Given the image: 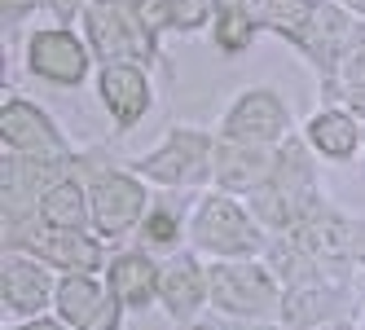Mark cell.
<instances>
[{
	"label": "cell",
	"instance_id": "1",
	"mask_svg": "<svg viewBox=\"0 0 365 330\" xmlns=\"http://www.w3.org/2000/svg\"><path fill=\"white\" fill-rule=\"evenodd\" d=\"M212 299L229 317H255L264 321L277 309V287L255 264H216L212 269Z\"/></svg>",
	"mask_w": 365,
	"mask_h": 330
},
{
	"label": "cell",
	"instance_id": "15",
	"mask_svg": "<svg viewBox=\"0 0 365 330\" xmlns=\"http://www.w3.org/2000/svg\"><path fill=\"white\" fill-rule=\"evenodd\" d=\"M48 260L53 264H66L71 273H88L97 264V247L93 242H80V238H53L48 247Z\"/></svg>",
	"mask_w": 365,
	"mask_h": 330
},
{
	"label": "cell",
	"instance_id": "20",
	"mask_svg": "<svg viewBox=\"0 0 365 330\" xmlns=\"http://www.w3.org/2000/svg\"><path fill=\"white\" fill-rule=\"evenodd\" d=\"M185 330H216V326H185Z\"/></svg>",
	"mask_w": 365,
	"mask_h": 330
},
{
	"label": "cell",
	"instance_id": "10",
	"mask_svg": "<svg viewBox=\"0 0 365 330\" xmlns=\"http://www.w3.org/2000/svg\"><path fill=\"white\" fill-rule=\"evenodd\" d=\"M159 269H154L145 256H119L110 264V299H119L123 309H145L150 295L159 291Z\"/></svg>",
	"mask_w": 365,
	"mask_h": 330
},
{
	"label": "cell",
	"instance_id": "13",
	"mask_svg": "<svg viewBox=\"0 0 365 330\" xmlns=\"http://www.w3.org/2000/svg\"><path fill=\"white\" fill-rule=\"evenodd\" d=\"M308 137H312V145H317L322 155L348 159L352 150H356V123L348 115H339V110H322L317 119L308 123Z\"/></svg>",
	"mask_w": 365,
	"mask_h": 330
},
{
	"label": "cell",
	"instance_id": "3",
	"mask_svg": "<svg viewBox=\"0 0 365 330\" xmlns=\"http://www.w3.org/2000/svg\"><path fill=\"white\" fill-rule=\"evenodd\" d=\"M194 238L207 247V251H220V256H247L255 251V230L247 225V216L233 207L229 198H207L202 212L194 220Z\"/></svg>",
	"mask_w": 365,
	"mask_h": 330
},
{
	"label": "cell",
	"instance_id": "14",
	"mask_svg": "<svg viewBox=\"0 0 365 330\" xmlns=\"http://www.w3.org/2000/svg\"><path fill=\"white\" fill-rule=\"evenodd\" d=\"M40 216H44V225H53V230H80L84 225V190L75 181H58L44 194Z\"/></svg>",
	"mask_w": 365,
	"mask_h": 330
},
{
	"label": "cell",
	"instance_id": "8",
	"mask_svg": "<svg viewBox=\"0 0 365 330\" xmlns=\"http://www.w3.org/2000/svg\"><path fill=\"white\" fill-rule=\"evenodd\" d=\"M137 167L150 172V176H159V181H194L198 167H202V137L176 128V133L163 141V150L145 155Z\"/></svg>",
	"mask_w": 365,
	"mask_h": 330
},
{
	"label": "cell",
	"instance_id": "6",
	"mask_svg": "<svg viewBox=\"0 0 365 330\" xmlns=\"http://www.w3.org/2000/svg\"><path fill=\"white\" fill-rule=\"evenodd\" d=\"M48 291H53V277L40 264L22 260V256L5 260V313L9 317H36L44 309Z\"/></svg>",
	"mask_w": 365,
	"mask_h": 330
},
{
	"label": "cell",
	"instance_id": "4",
	"mask_svg": "<svg viewBox=\"0 0 365 330\" xmlns=\"http://www.w3.org/2000/svg\"><path fill=\"white\" fill-rule=\"evenodd\" d=\"M282 128H286V110H282V101L269 88L242 93V101L225 119V137H233V141H247V137L273 141V137H282Z\"/></svg>",
	"mask_w": 365,
	"mask_h": 330
},
{
	"label": "cell",
	"instance_id": "7",
	"mask_svg": "<svg viewBox=\"0 0 365 330\" xmlns=\"http://www.w3.org/2000/svg\"><path fill=\"white\" fill-rule=\"evenodd\" d=\"M141 212V185L128 176H101L93 190V216L101 234H123Z\"/></svg>",
	"mask_w": 365,
	"mask_h": 330
},
{
	"label": "cell",
	"instance_id": "21",
	"mask_svg": "<svg viewBox=\"0 0 365 330\" xmlns=\"http://www.w3.org/2000/svg\"><path fill=\"white\" fill-rule=\"evenodd\" d=\"M326 330H348V326H326Z\"/></svg>",
	"mask_w": 365,
	"mask_h": 330
},
{
	"label": "cell",
	"instance_id": "11",
	"mask_svg": "<svg viewBox=\"0 0 365 330\" xmlns=\"http://www.w3.org/2000/svg\"><path fill=\"white\" fill-rule=\"evenodd\" d=\"M5 141L14 150H62L58 128L27 101H9L5 106Z\"/></svg>",
	"mask_w": 365,
	"mask_h": 330
},
{
	"label": "cell",
	"instance_id": "5",
	"mask_svg": "<svg viewBox=\"0 0 365 330\" xmlns=\"http://www.w3.org/2000/svg\"><path fill=\"white\" fill-rule=\"evenodd\" d=\"M101 97H106L115 123L133 128V123L145 115V106H150V84H145L141 66H133V62H106V71H101Z\"/></svg>",
	"mask_w": 365,
	"mask_h": 330
},
{
	"label": "cell",
	"instance_id": "2",
	"mask_svg": "<svg viewBox=\"0 0 365 330\" xmlns=\"http://www.w3.org/2000/svg\"><path fill=\"white\" fill-rule=\"evenodd\" d=\"M27 62L36 75H44V80H53V84H80L84 80V71H88V53H84V44L75 31H36L27 40Z\"/></svg>",
	"mask_w": 365,
	"mask_h": 330
},
{
	"label": "cell",
	"instance_id": "17",
	"mask_svg": "<svg viewBox=\"0 0 365 330\" xmlns=\"http://www.w3.org/2000/svg\"><path fill=\"white\" fill-rule=\"evenodd\" d=\"M176 238H180V216L168 212V207H154L150 220H145V242H154V247H172Z\"/></svg>",
	"mask_w": 365,
	"mask_h": 330
},
{
	"label": "cell",
	"instance_id": "18",
	"mask_svg": "<svg viewBox=\"0 0 365 330\" xmlns=\"http://www.w3.org/2000/svg\"><path fill=\"white\" fill-rule=\"evenodd\" d=\"M233 159H238V163L247 167V163L255 159V150H233ZM255 163H259V159H255ZM229 181H233V185H251L255 176H251V172H238V167H233V172H229Z\"/></svg>",
	"mask_w": 365,
	"mask_h": 330
},
{
	"label": "cell",
	"instance_id": "16",
	"mask_svg": "<svg viewBox=\"0 0 365 330\" xmlns=\"http://www.w3.org/2000/svg\"><path fill=\"white\" fill-rule=\"evenodd\" d=\"M220 22H225V31L216 36V40H220V48H229V53H238V48H247V44H251L255 27L247 22V9L229 5V9H220Z\"/></svg>",
	"mask_w": 365,
	"mask_h": 330
},
{
	"label": "cell",
	"instance_id": "19",
	"mask_svg": "<svg viewBox=\"0 0 365 330\" xmlns=\"http://www.w3.org/2000/svg\"><path fill=\"white\" fill-rule=\"evenodd\" d=\"M18 330H62L58 321H31V326H18Z\"/></svg>",
	"mask_w": 365,
	"mask_h": 330
},
{
	"label": "cell",
	"instance_id": "12",
	"mask_svg": "<svg viewBox=\"0 0 365 330\" xmlns=\"http://www.w3.org/2000/svg\"><path fill=\"white\" fill-rule=\"evenodd\" d=\"M159 295L168 304V313H194L198 304L207 299V282H202V273L194 260H172L163 269V282H159Z\"/></svg>",
	"mask_w": 365,
	"mask_h": 330
},
{
	"label": "cell",
	"instance_id": "9",
	"mask_svg": "<svg viewBox=\"0 0 365 330\" xmlns=\"http://www.w3.org/2000/svg\"><path fill=\"white\" fill-rule=\"evenodd\" d=\"M106 309H110V299L101 295V287L93 282L88 273H71L66 282L58 287V313H62V321L75 326V330H93Z\"/></svg>",
	"mask_w": 365,
	"mask_h": 330
}]
</instances>
